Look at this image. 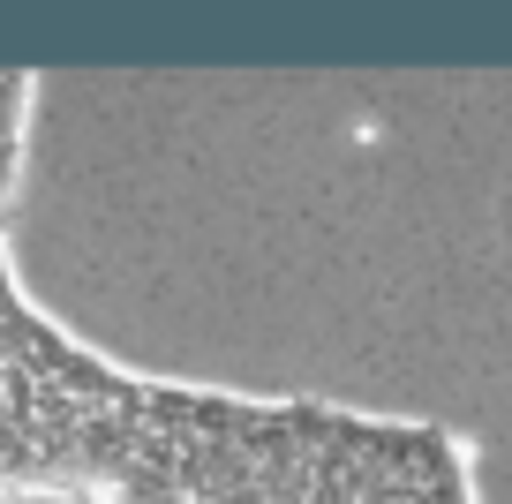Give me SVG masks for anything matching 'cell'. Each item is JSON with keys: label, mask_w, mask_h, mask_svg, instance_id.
I'll use <instances>...</instances> for the list:
<instances>
[{"label": "cell", "mask_w": 512, "mask_h": 504, "mask_svg": "<svg viewBox=\"0 0 512 504\" xmlns=\"http://www.w3.org/2000/svg\"><path fill=\"white\" fill-rule=\"evenodd\" d=\"M0 497L475 504V474L430 422L128 377L46 324L0 256Z\"/></svg>", "instance_id": "1"}, {"label": "cell", "mask_w": 512, "mask_h": 504, "mask_svg": "<svg viewBox=\"0 0 512 504\" xmlns=\"http://www.w3.org/2000/svg\"><path fill=\"white\" fill-rule=\"evenodd\" d=\"M23 98H31V83H23V76H0V196H8V174H16V143H23Z\"/></svg>", "instance_id": "2"}]
</instances>
